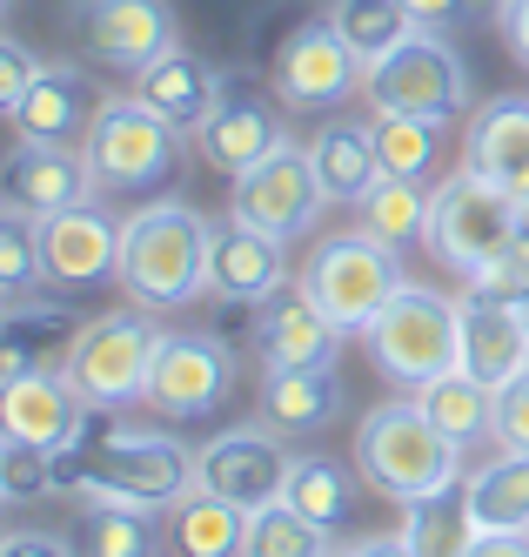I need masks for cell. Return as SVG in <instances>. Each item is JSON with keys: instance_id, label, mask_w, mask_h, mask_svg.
<instances>
[{"instance_id": "cell-1", "label": "cell", "mask_w": 529, "mask_h": 557, "mask_svg": "<svg viewBox=\"0 0 529 557\" xmlns=\"http://www.w3.org/2000/svg\"><path fill=\"white\" fill-rule=\"evenodd\" d=\"M54 491L80 504H128L168 517L188 491H201L194 450H181L161 430H108L101 444H80L54 463Z\"/></svg>"}, {"instance_id": "cell-2", "label": "cell", "mask_w": 529, "mask_h": 557, "mask_svg": "<svg viewBox=\"0 0 529 557\" xmlns=\"http://www.w3.org/2000/svg\"><path fill=\"white\" fill-rule=\"evenodd\" d=\"M209 256H215V222L194 202H148L121 222V275L128 302L141 309H188L209 296Z\"/></svg>"}, {"instance_id": "cell-3", "label": "cell", "mask_w": 529, "mask_h": 557, "mask_svg": "<svg viewBox=\"0 0 529 557\" xmlns=\"http://www.w3.org/2000/svg\"><path fill=\"white\" fill-rule=\"evenodd\" d=\"M355 470L376 497L423 504L436 491L463 484V444L416 404V396H402V404H376L355 423Z\"/></svg>"}, {"instance_id": "cell-4", "label": "cell", "mask_w": 529, "mask_h": 557, "mask_svg": "<svg viewBox=\"0 0 529 557\" xmlns=\"http://www.w3.org/2000/svg\"><path fill=\"white\" fill-rule=\"evenodd\" d=\"M362 343H369L376 370L402 389H423L436 376H450L463 363V309L450 296H436L423 283H402L389 296V309L376 315L369 330H362Z\"/></svg>"}, {"instance_id": "cell-5", "label": "cell", "mask_w": 529, "mask_h": 557, "mask_svg": "<svg viewBox=\"0 0 529 557\" xmlns=\"http://www.w3.org/2000/svg\"><path fill=\"white\" fill-rule=\"evenodd\" d=\"M362 95H369V108H402V114H423L436 128L476 114L469 61L442 41V27H416L402 48H389L369 74H362Z\"/></svg>"}, {"instance_id": "cell-6", "label": "cell", "mask_w": 529, "mask_h": 557, "mask_svg": "<svg viewBox=\"0 0 529 557\" xmlns=\"http://www.w3.org/2000/svg\"><path fill=\"white\" fill-rule=\"evenodd\" d=\"M161 330L154 323V309H108L95 315V323H80L74 343H67V376L74 389L88 396L95 410H128L148 396V370H154V349H161Z\"/></svg>"}, {"instance_id": "cell-7", "label": "cell", "mask_w": 529, "mask_h": 557, "mask_svg": "<svg viewBox=\"0 0 529 557\" xmlns=\"http://www.w3.org/2000/svg\"><path fill=\"white\" fill-rule=\"evenodd\" d=\"M295 283L329 309V323L342 336H355V330H369L389 309V296L410 283V275H402V256L389 243H376L369 228H355V235H329V243L302 262Z\"/></svg>"}, {"instance_id": "cell-8", "label": "cell", "mask_w": 529, "mask_h": 557, "mask_svg": "<svg viewBox=\"0 0 529 557\" xmlns=\"http://www.w3.org/2000/svg\"><path fill=\"white\" fill-rule=\"evenodd\" d=\"M175 135L181 128H168L141 95H108L80 154H88L101 195H141L161 175H175Z\"/></svg>"}, {"instance_id": "cell-9", "label": "cell", "mask_w": 529, "mask_h": 557, "mask_svg": "<svg viewBox=\"0 0 529 557\" xmlns=\"http://www.w3.org/2000/svg\"><path fill=\"white\" fill-rule=\"evenodd\" d=\"M516 222H522V202L503 182L476 175V169L442 175L436 195H429V249L456 275L476 269L482 256H496L503 243H516Z\"/></svg>"}, {"instance_id": "cell-10", "label": "cell", "mask_w": 529, "mask_h": 557, "mask_svg": "<svg viewBox=\"0 0 529 557\" xmlns=\"http://www.w3.org/2000/svg\"><path fill=\"white\" fill-rule=\"evenodd\" d=\"M228 389H235V349L215 330H168L154 349L141 404L161 423H194V417H215L228 404Z\"/></svg>"}, {"instance_id": "cell-11", "label": "cell", "mask_w": 529, "mask_h": 557, "mask_svg": "<svg viewBox=\"0 0 529 557\" xmlns=\"http://www.w3.org/2000/svg\"><path fill=\"white\" fill-rule=\"evenodd\" d=\"M322 202H329V195H322V182H315L308 148H295V141H281L268 162L241 169L235 188H228V215L262 228V235H281V243L308 235L315 215H322Z\"/></svg>"}, {"instance_id": "cell-12", "label": "cell", "mask_w": 529, "mask_h": 557, "mask_svg": "<svg viewBox=\"0 0 529 557\" xmlns=\"http://www.w3.org/2000/svg\"><path fill=\"white\" fill-rule=\"evenodd\" d=\"M74 41L95 67L141 74L175 48V8L168 0H74Z\"/></svg>"}, {"instance_id": "cell-13", "label": "cell", "mask_w": 529, "mask_h": 557, "mask_svg": "<svg viewBox=\"0 0 529 557\" xmlns=\"http://www.w3.org/2000/svg\"><path fill=\"white\" fill-rule=\"evenodd\" d=\"M362 74H369V67H362L355 48L329 27V14L289 27L281 48H275V95L289 108H342L362 88Z\"/></svg>"}, {"instance_id": "cell-14", "label": "cell", "mask_w": 529, "mask_h": 557, "mask_svg": "<svg viewBox=\"0 0 529 557\" xmlns=\"http://www.w3.org/2000/svg\"><path fill=\"white\" fill-rule=\"evenodd\" d=\"M88 396L74 389L67 370H27L0 389V436H21V444H40V450H80L88 444Z\"/></svg>"}, {"instance_id": "cell-15", "label": "cell", "mask_w": 529, "mask_h": 557, "mask_svg": "<svg viewBox=\"0 0 529 557\" xmlns=\"http://www.w3.org/2000/svg\"><path fill=\"white\" fill-rule=\"evenodd\" d=\"M289 444H281V430L268 436V430H222V436H209V444L194 450V470H201V491H215V497H228V504H241V510H262V504H275L281 497V484H289Z\"/></svg>"}, {"instance_id": "cell-16", "label": "cell", "mask_w": 529, "mask_h": 557, "mask_svg": "<svg viewBox=\"0 0 529 557\" xmlns=\"http://www.w3.org/2000/svg\"><path fill=\"white\" fill-rule=\"evenodd\" d=\"M121 222L128 215H108L101 195L40 222L48 289H95V283H108V275H121Z\"/></svg>"}, {"instance_id": "cell-17", "label": "cell", "mask_w": 529, "mask_h": 557, "mask_svg": "<svg viewBox=\"0 0 529 557\" xmlns=\"http://www.w3.org/2000/svg\"><path fill=\"white\" fill-rule=\"evenodd\" d=\"M0 188H8V209L21 215H61V209H80L95 202L101 182L88 169V154H80L74 141H14L8 169H0Z\"/></svg>"}, {"instance_id": "cell-18", "label": "cell", "mask_w": 529, "mask_h": 557, "mask_svg": "<svg viewBox=\"0 0 529 557\" xmlns=\"http://www.w3.org/2000/svg\"><path fill=\"white\" fill-rule=\"evenodd\" d=\"M101 108H108V95L95 82V67L48 61L40 82L8 108V128H14V141H88Z\"/></svg>"}, {"instance_id": "cell-19", "label": "cell", "mask_w": 529, "mask_h": 557, "mask_svg": "<svg viewBox=\"0 0 529 557\" xmlns=\"http://www.w3.org/2000/svg\"><path fill=\"white\" fill-rule=\"evenodd\" d=\"M336 349H342V330L329 323L302 283L275 289L262 309H255V356L262 370H336Z\"/></svg>"}, {"instance_id": "cell-20", "label": "cell", "mask_w": 529, "mask_h": 557, "mask_svg": "<svg viewBox=\"0 0 529 557\" xmlns=\"http://www.w3.org/2000/svg\"><path fill=\"white\" fill-rule=\"evenodd\" d=\"M289 256H281V235H262L249 222H222L215 228V256H209V296L228 309H262L275 289H289Z\"/></svg>"}, {"instance_id": "cell-21", "label": "cell", "mask_w": 529, "mask_h": 557, "mask_svg": "<svg viewBox=\"0 0 529 557\" xmlns=\"http://www.w3.org/2000/svg\"><path fill=\"white\" fill-rule=\"evenodd\" d=\"M463 169L503 182L516 202H529V95H496L469 114Z\"/></svg>"}, {"instance_id": "cell-22", "label": "cell", "mask_w": 529, "mask_h": 557, "mask_svg": "<svg viewBox=\"0 0 529 557\" xmlns=\"http://www.w3.org/2000/svg\"><path fill=\"white\" fill-rule=\"evenodd\" d=\"M463 370L476 383H516L529 370V323H522V309L516 302H490V296H469L463 289Z\"/></svg>"}, {"instance_id": "cell-23", "label": "cell", "mask_w": 529, "mask_h": 557, "mask_svg": "<svg viewBox=\"0 0 529 557\" xmlns=\"http://www.w3.org/2000/svg\"><path fill=\"white\" fill-rule=\"evenodd\" d=\"M135 95H141L168 128L201 135V122L222 108V74H215L209 61H194L188 48H168L161 61H148V67L135 74Z\"/></svg>"}, {"instance_id": "cell-24", "label": "cell", "mask_w": 529, "mask_h": 557, "mask_svg": "<svg viewBox=\"0 0 529 557\" xmlns=\"http://www.w3.org/2000/svg\"><path fill=\"white\" fill-rule=\"evenodd\" d=\"M289 141L281 135V122L262 108V101H228L222 95V108L201 122V135H194V148H201V162L209 169H222L228 182L241 175V169H255V162H268V154Z\"/></svg>"}, {"instance_id": "cell-25", "label": "cell", "mask_w": 529, "mask_h": 557, "mask_svg": "<svg viewBox=\"0 0 529 557\" xmlns=\"http://www.w3.org/2000/svg\"><path fill=\"white\" fill-rule=\"evenodd\" d=\"M308 162H315V182L329 202L342 209H362V195H369L389 169H382V148L369 135V122H329L315 141H308Z\"/></svg>"}, {"instance_id": "cell-26", "label": "cell", "mask_w": 529, "mask_h": 557, "mask_svg": "<svg viewBox=\"0 0 529 557\" xmlns=\"http://www.w3.org/2000/svg\"><path fill=\"white\" fill-rule=\"evenodd\" d=\"M342 417V383L336 370H262V423L281 436L329 430Z\"/></svg>"}, {"instance_id": "cell-27", "label": "cell", "mask_w": 529, "mask_h": 557, "mask_svg": "<svg viewBox=\"0 0 529 557\" xmlns=\"http://www.w3.org/2000/svg\"><path fill=\"white\" fill-rule=\"evenodd\" d=\"M476 537H482V524H476L463 484L436 491L423 504H402V544H410L416 557H469Z\"/></svg>"}, {"instance_id": "cell-28", "label": "cell", "mask_w": 529, "mask_h": 557, "mask_svg": "<svg viewBox=\"0 0 529 557\" xmlns=\"http://www.w3.org/2000/svg\"><path fill=\"white\" fill-rule=\"evenodd\" d=\"M168 537L181 557H241V537H249V510L215 497V491H188L168 510Z\"/></svg>"}, {"instance_id": "cell-29", "label": "cell", "mask_w": 529, "mask_h": 557, "mask_svg": "<svg viewBox=\"0 0 529 557\" xmlns=\"http://www.w3.org/2000/svg\"><path fill=\"white\" fill-rule=\"evenodd\" d=\"M362 476V470H355ZM355 476L342 470V463H329V457H295L289 463V484H281V497H289L308 524H322L329 537H342L349 524H355V504H362V491H355Z\"/></svg>"}, {"instance_id": "cell-30", "label": "cell", "mask_w": 529, "mask_h": 557, "mask_svg": "<svg viewBox=\"0 0 529 557\" xmlns=\"http://www.w3.org/2000/svg\"><path fill=\"white\" fill-rule=\"evenodd\" d=\"M416 404L456 436V444L469 450V444H496V389L490 383H476L463 363L450 370V376H436V383H423L416 389Z\"/></svg>"}, {"instance_id": "cell-31", "label": "cell", "mask_w": 529, "mask_h": 557, "mask_svg": "<svg viewBox=\"0 0 529 557\" xmlns=\"http://www.w3.org/2000/svg\"><path fill=\"white\" fill-rule=\"evenodd\" d=\"M463 491L482 531H529V450H496L463 476Z\"/></svg>"}, {"instance_id": "cell-32", "label": "cell", "mask_w": 529, "mask_h": 557, "mask_svg": "<svg viewBox=\"0 0 529 557\" xmlns=\"http://www.w3.org/2000/svg\"><path fill=\"white\" fill-rule=\"evenodd\" d=\"M429 195L436 188H423V175H382L362 195V228L376 243H389L395 256L416 249V243H429Z\"/></svg>"}, {"instance_id": "cell-33", "label": "cell", "mask_w": 529, "mask_h": 557, "mask_svg": "<svg viewBox=\"0 0 529 557\" xmlns=\"http://www.w3.org/2000/svg\"><path fill=\"white\" fill-rule=\"evenodd\" d=\"M329 27L355 48L362 67H376L389 48H402L416 34V21H410L402 0H329Z\"/></svg>"}, {"instance_id": "cell-34", "label": "cell", "mask_w": 529, "mask_h": 557, "mask_svg": "<svg viewBox=\"0 0 529 557\" xmlns=\"http://www.w3.org/2000/svg\"><path fill=\"white\" fill-rule=\"evenodd\" d=\"M336 537L308 524V517L289 504V497H275L262 510H249V537H241V557H329Z\"/></svg>"}, {"instance_id": "cell-35", "label": "cell", "mask_w": 529, "mask_h": 557, "mask_svg": "<svg viewBox=\"0 0 529 557\" xmlns=\"http://www.w3.org/2000/svg\"><path fill=\"white\" fill-rule=\"evenodd\" d=\"M88 557H161V524L154 510L128 504H88V531H80Z\"/></svg>"}, {"instance_id": "cell-36", "label": "cell", "mask_w": 529, "mask_h": 557, "mask_svg": "<svg viewBox=\"0 0 529 557\" xmlns=\"http://www.w3.org/2000/svg\"><path fill=\"white\" fill-rule=\"evenodd\" d=\"M369 135L382 148V169L389 175H423L436 169V122H423V114H402V108H369Z\"/></svg>"}, {"instance_id": "cell-37", "label": "cell", "mask_w": 529, "mask_h": 557, "mask_svg": "<svg viewBox=\"0 0 529 557\" xmlns=\"http://www.w3.org/2000/svg\"><path fill=\"white\" fill-rule=\"evenodd\" d=\"M48 289V262H40V215L8 209L0 215V296H34Z\"/></svg>"}, {"instance_id": "cell-38", "label": "cell", "mask_w": 529, "mask_h": 557, "mask_svg": "<svg viewBox=\"0 0 529 557\" xmlns=\"http://www.w3.org/2000/svg\"><path fill=\"white\" fill-rule=\"evenodd\" d=\"M463 289L469 296H490V302H522L529 296V243H503L496 256H482L476 269H463Z\"/></svg>"}, {"instance_id": "cell-39", "label": "cell", "mask_w": 529, "mask_h": 557, "mask_svg": "<svg viewBox=\"0 0 529 557\" xmlns=\"http://www.w3.org/2000/svg\"><path fill=\"white\" fill-rule=\"evenodd\" d=\"M54 450L40 444H21V436H0V497L8 504H27L40 491H54Z\"/></svg>"}, {"instance_id": "cell-40", "label": "cell", "mask_w": 529, "mask_h": 557, "mask_svg": "<svg viewBox=\"0 0 529 557\" xmlns=\"http://www.w3.org/2000/svg\"><path fill=\"white\" fill-rule=\"evenodd\" d=\"M496 450H529V370L496 389Z\"/></svg>"}, {"instance_id": "cell-41", "label": "cell", "mask_w": 529, "mask_h": 557, "mask_svg": "<svg viewBox=\"0 0 529 557\" xmlns=\"http://www.w3.org/2000/svg\"><path fill=\"white\" fill-rule=\"evenodd\" d=\"M40 67H48V61H40L27 41H14V34H8V41H0V108H14L40 82Z\"/></svg>"}, {"instance_id": "cell-42", "label": "cell", "mask_w": 529, "mask_h": 557, "mask_svg": "<svg viewBox=\"0 0 529 557\" xmlns=\"http://www.w3.org/2000/svg\"><path fill=\"white\" fill-rule=\"evenodd\" d=\"M496 34L516 67H529V0H496Z\"/></svg>"}, {"instance_id": "cell-43", "label": "cell", "mask_w": 529, "mask_h": 557, "mask_svg": "<svg viewBox=\"0 0 529 557\" xmlns=\"http://www.w3.org/2000/svg\"><path fill=\"white\" fill-rule=\"evenodd\" d=\"M402 8H410V21L416 27H463V21H476V0H402Z\"/></svg>"}, {"instance_id": "cell-44", "label": "cell", "mask_w": 529, "mask_h": 557, "mask_svg": "<svg viewBox=\"0 0 529 557\" xmlns=\"http://www.w3.org/2000/svg\"><path fill=\"white\" fill-rule=\"evenodd\" d=\"M0 557H74L67 537H48V531H14L0 537Z\"/></svg>"}, {"instance_id": "cell-45", "label": "cell", "mask_w": 529, "mask_h": 557, "mask_svg": "<svg viewBox=\"0 0 529 557\" xmlns=\"http://www.w3.org/2000/svg\"><path fill=\"white\" fill-rule=\"evenodd\" d=\"M329 557H416V550L402 544V531H389V537H362V544H336Z\"/></svg>"}, {"instance_id": "cell-46", "label": "cell", "mask_w": 529, "mask_h": 557, "mask_svg": "<svg viewBox=\"0 0 529 557\" xmlns=\"http://www.w3.org/2000/svg\"><path fill=\"white\" fill-rule=\"evenodd\" d=\"M469 557H529V531H482Z\"/></svg>"}, {"instance_id": "cell-47", "label": "cell", "mask_w": 529, "mask_h": 557, "mask_svg": "<svg viewBox=\"0 0 529 557\" xmlns=\"http://www.w3.org/2000/svg\"><path fill=\"white\" fill-rule=\"evenodd\" d=\"M516 309H522V323H529V296H522V302H516Z\"/></svg>"}]
</instances>
